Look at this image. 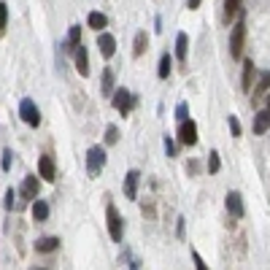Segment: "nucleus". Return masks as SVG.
<instances>
[{"mask_svg":"<svg viewBox=\"0 0 270 270\" xmlns=\"http://www.w3.org/2000/svg\"><path fill=\"white\" fill-rule=\"evenodd\" d=\"M105 222H108V235H111V241L119 243V241L124 238V222H122L119 211H116L114 206L105 208Z\"/></svg>","mask_w":270,"mask_h":270,"instance_id":"obj_1","label":"nucleus"},{"mask_svg":"<svg viewBox=\"0 0 270 270\" xmlns=\"http://www.w3.org/2000/svg\"><path fill=\"white\" fill-rule=\"evenodd\" d=\"M103 168H105V151H103V146H92L87 151V173H89V179H97Z\"/></svg>","mask_w":270,"mask_h":270,"instance_id":"obj_2","label":"nucleus"},{"mask_svg":"<svg viewBox=\"0 0 270 270\" xmlns=\"http://www.w3.org/2000/svg\"><path fill=\"white\" fill-rule=\"evenodd\" d=\"M243 43H246V19H241L233 27V38H230V54H233V60H238L243 54Z\"/></svg>","mask_w":270,"mask_h":270,"instance_id":"obj_3","label":"nucleus"},{"mask_svg":"<svg viewBox=\"0 0 270 270\" xmlns=\"http://www.w3.org/2000/svg\"><path fill=\"white\" fill-rule=\"evenodd\" d=\"M19 116H22L24 122L30 124V127H38L41 124V114H38V105L30 100V97H24L22 103H19Z\"/></svg>","mask_w":270,"mask_h":270,"instance_id":"obj_4","label":"nucleus"},{"mask_svg":"<svg viewBox=\"0 0 270 270\" xmlns=\"http://www.w3.org/2000/svg\"><path fill=\"white\" fill-rule=\"evenodd\" d=\"M135 105V97L130 89H114V108L119 111V114H130Z\"/></svg>","mask_w":270,"mask_h":270,"instance_id":"obj_5","label":"nucleus"},{"mask_svg":"<svg viewBox=\"0 0 270 270\" xmlns=\"http://www.w3.org/2000/svg\"><path fill=\"white\" fill-rule=\"evenodd\" d=\"M179 141L184 146H195L197 143V124L192 119H184L181 127H179Z\"/></svg>","mask_w":270,"mask_h":270,"instance_id":"obj_6","label":"nucleus"},{"mask_svg":"<svg viewBox=\"0 0 270 270\" xmlns=\"http://www.w3.org/2000/svg\"><path fill=\"white\" fill-rule=\"evenodd\" d=\"M19 197H22L24 203H32L38 197V176H27V179L22 181V187H19Z\"/></svg>","mask_w":270,"mask_h":270,"instance_id":"obj_7","label":"nucleus"},{"mask_svg":"<svg viewBox=\"0 0 270 270\" xmlns=\"http://www.w3.org/2000/svg\"><path fill=\"white\" fill-rule=\"evenodd\" d=\"M97 49H100V54L105 60H111L116 51V38L111 35V32H100V35H97Z\"/></svg>","mask_w":270,"mask_h":270,"instance_id":"obj_8","label":"nucleus"},{"mask_svg":"<svg viewBox=\"0 0 270 270\" xmlns=\"http://www.w3.org/2000/svg\"><path fill=\"white\" fill-rule=\"evenodd\" d=\"M38 173H41L43 181H54L57 179V168H54V160L49 154L38 157Z\"/></svg>","mask_w":270,"mask_h":270,"instance_id":"obj_9","label":"nucleus"},{"mask_svg":"<svg viewBox=\"0 0 270 270\" xmlns=\"http://www.w3.org/2000/svg\"><path fill=\"white\" fill-rule=\"evenodd\" d=\"M252 130H254V135L268 133V130H270V108L257 111V114H254V122H252Z\"/></svg>","mask_w":270,"mask_h":270,"instance_id":"obj_10","label":"nucleus"},{"mask_svg":"<svg viewBox=\"0 0 270 270\" xmlns=\"http://www.w3.org/2000/svg\"><path fill=\"white\" fill-rule=\"evenodd\" d=\"M138 181H141L138 170H130V173L124 176V195H127V200H135L138 197Z\"/></svg>","mask_w":270,"mask_h":270,"instance_id":"obj_11","label":"nucleus"},{"mask_svg":"<svg viewBox=\"0 0 270 270\" xmlns=\"http://www.w3.org/2000/svg\"><path fill=\"white\" fill-rule=\"evenodd\" d=\"M76 70L81 76H89V54H87V49H84V43H78L76 46Z\"/></svg>","mask_w":270,"mask_h":270,"instance_id":"obj_12","label":"nucleus"},{"mask_svg":"<svg viewBox=\"0 0 270 270\" xmlns=\"http://www.w3.org/2000/svg\"><path fill=\"white\" fill-rule=\"evenodd\" d=\"M78 43H81V27H78V24H73V27H70V32H68V38L62 41V51H76Z\"/></svg>","mask_w":270,"mask_h":270,"instance_id":"obj_13","label":"nucleus"},{"mask_svg":"<svg viewBox=\"0 0 270 270\" xmlns=\"http://www.w3.org/2000/svg\"><path fill=\"white\" fill-rule=\"evenodd\" d=\"M227 211L235 216V219H241V216H243V197L238 192H230L227 195Z\"/></svg>","mask_w":270,"mask_h":270,"instance_id":"obj_14","label":"nucleus"},{"mask_svg":"<svg viewBox=\"0 0 270 270\" xmlns=\"http://www.w3.org/2000/svg\"><path fill=\"white\" fill-rule=\"evenodd\" d=\"M254 73H257V68H254V60H243V92H252V81H254Z\"/></svg>","mask_w":270,"mask_h":270,"instance_id":"obj_15","label":"nucleus"},{"mask_svg":"<svg viewBox=\"0 0 270 270\" xmlns=\"http://www.w3.org/2000/svg\"><path fill=\"white\" fill-rule=\"evenodd\" d=\"M32 219H35V222H46V219H49V203L35 197V200H32Z\"/></svg>","mask_w":270,"mask_h":270,"instance_id":"obj_16","label":"nucleus"},{"mask_svg":"<svg viewBox=\"0 0 270 270\" xmlns=\"http://www.w3.org/2000/svg\"><path fill=\"white\" fill-rule=\"evenodd\" d=\"M35 249L41 254H51V252H57V249H60V238H41L35 243Z\"/></svg>","mask_w":270,"mask_h":270,"instance_id":"obj_17","label":"nucleus"},{"mask_svg":"<svg viewBox=\"0 0 270 270\" xmlns=\"http://www.w3.org/2000/svg\"><path fill=\"white\" fill-rule=\"evenodd\" d=\"M100 92H103V95H114V70H111V68H105V70H103Z\"/></svg>","mask_w":270,"mask_h":270,"instance_id":"obj_18","label":"nucleus"},{"mask_svg":"<svg viewBox=\"0 0 270 270\" xmlns=\"http://www.w3.org/2000/svg\"><path fill=\"white\" fill-rule=\"evenodd\" d=\"M187 49H189V38H187V32H179V38H176V57L184 62L187 60Z\"/></svg>","mask_w":270,"mask_h":270,"instance_id":"obj_19","label":"nucleus"},{"mask_svg":"<svg viewBox=\"0 0 270 270\" xmlns=\"http://www.w3.org/2000/svg\"><path fill=\"white\" fill-rule=\"evenodd\" d=\"M87 24H89L92 30H97V32H100V30L105 27V24H108V19H105V14H100V11H92L89 19H87Z\"/></svg>","mask_w":270,"mask_h":270,"instance_id":"obj_20","label":"nucleus"},{"mask_svg":"<svg viewBox=\"0 0 270 270\" xmlns=\"http://www.w3.org/2000/svg\"><path fill=\"white\" fill-rule=\"evenodd\" d=\"M146 46H149V35H146V32H138V35H135V43H133V54L135 57H143V51H146Z\"/></svg>","mask_w":270,"mask_h":270,"instance_id":"obj_21","label":"nucleus"},{"mask_svg":"<svg viewBox=\"0 0 270 270\" xmlns=\"http://www.w3.org/2000/svg\"><path fill=\"white\" fill-rule=\"evenodd\" d=\"M170 68H173V60H170V54H162V57H160V70H157V76H160V78H168V76H170Z\"/></svg>","mask_w":270,"mask_h":270,"instance_id":"obj_22","label":"nucleus"},{"mask_svg":"<svg viewBox=\"0 0 270 270\" xmlns=\"http://www.w3.org/2000/svg\"><path fill=\"white\" fill-rule=\"evenodd\" d=\"M241 3H243V0H225V16L233 19L241 11Z\"/></svg>","mask_w":270,"mask_h":270,"instance_id":"obj_23","label":"nucleus"},{"mask_svg":"<svg viewBox=\"0 0 270 270\" xmlns=\"http://www.w3.org/2000/svg\"><path fill=\"white\" fill-rule=\"evenodd\" d=\"M268 89H270V73H262L260 76V84L254 87V95H265Z\"/></svg>","mask_w":270,"mask_h":270,"instance_id":"obj_24","label":"nucleus"},{"mask_svg":"<svg viewBox=\"0 0 270 270\" xmlns=\"http://www.w3.org/2000/svg\"><path fill=\"white\" fill-rule=\"evenodd\" d=\"M5 27H8V5L0 3V35H5Z\"/></svg>","mask_w":270,"mask_h":270,"instance_id":"obj_25","label":"nucleus"},{"mask_svg":"<svg viewBox=\"0 0 270 270\" xmlns=\"http://www.w3.org/2000/svg\"><path fill=\"white\" fill-rule=\"evenodd\" d=\"M11 165H14V151H11V149H5V151H3V160H0V168H3L5 173H8Z\"/></svg>","mask_w":270,"mask_h":270,"instance_id":"obj_26","label":"nucleus"},{"mask_svg":"<svg viewBox=\"0 0 270 270\" xmlns=\"http://www.w3.org/2000/svg\"><path fill=\"white\" fill-rule=\"evenodd\" d=\"M116 141H119V130H116L114 124H108V130H105V143H108V146H114Z\"/></svg>","mask_w":270,"mask_h":270,"instance_id":"obj_27","label":"nucleus"},{"mask_svg":"<svg viewBox=\"0 0 270 270\" xmlns=\"http://www.w3.org/2000/svg\"><path fill=\"white\" fill-rule=\"evenodd\" d=\"M219 154H216V151H211L208 154V173H219Z\"/></svg>","mask_w":270,"mask_h":270,"instance_id":"obj_28","label":"nucleus"},{"mask_svg":"<svg viewBox=\"0 0 270 270\" xmlns=\"http://www.w3.org/2000/svg\"><path fill=\"white\" fill-rule=\"evenodd\" d=\"M230 133H233L235 138H238V135H241V122H238V119H235V116H230Z\"/></svg>","mask_w":270,"mask_h":270,"instance_id":"obj_29","label":"nucleus"},{"mask_svg":"<svg viewBox=\"0 0 270 270\" xmlns=\"http://www.w3.org/2000/svg\"><path fill=\"white\" fill-rule=\"evenodd\" d=\"M192 260H195V268H197V270H206V268H208L206 262H203V257L197 254V252H192Z\"/></svg>","mask_w":270,"mask_h":270,"instance_id":"obj_30","label":"nucleus"},{"mask_svg":"<svg viewBox=\"0 0 270 270\" xmlns=\"http://www.w3.org/2000/svg\"><path fill=\"white\" fill-rule=\"evenodd\" d=\"M176 116H179L181 122L187 119V103H179V108H176Z\"/></svg>","mask_w":270,"mask_h":270,"instance_id":"obj_31","label":"nucleus"},{"mask_svg":"<svg viewBox=\"0 0 270 270\" xmlns=\"http://www.w3.org/2000/svg\"><path fill=\"white\" fill-rule=\"evenodd\" d=\"M5 208H14V189H8V192H5Z\"/></svg>","mask_w":270,"mask_h":270,"instance_id":"obj_32","label":"nucleus"},{"mask_svg":"<svg viewBox=\"0 0 270 270\" xmlns=\"http://www.w3.org/2000/svg\"><path fill=\"white\" fill-rule=\"evenodd\" d=\"M165 151H168V157H173V154H176V146H173V141H170L168 135H165Z\"/></svg>","mask_w":270,"mask_h":270,"instance_id":"obj_33","label":"nucleus"},{"mask_svg":"<svg viewBox=\"0 0 270 270\" xmlns=\"http://www.w3.org/2000/svg\"><path fill=\"white\" fill-rule=\"evenodd\" d=\"M200 3H203V0H187V5H189V11H195V8H200Z\"/></svg>","mask_w":270,"mask_h":270,"instance_id":"obj_34","label":"nucleus"},{"mask_svg":"<svg viewBox=\"0 0 270 270\" xmlns=\"http://www.w3.org/2000/svg\"><path fill=\"white\" fill-rule=\"evenodd\" d=\"M268 108H270V95H268Z\"/></svg>","mask_w":270,"mask_h":270,"instance_id":"obj_35","label":"nucleus"}]
</instances>
